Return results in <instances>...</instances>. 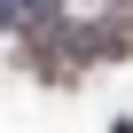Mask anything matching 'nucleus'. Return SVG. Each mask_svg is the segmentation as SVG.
<instances>
[{"mask_svg":"<svg viewBox=\"0 0 133 133\" xmlns=\"http://www.w3.org/2000/svg\"><path fill=\"white\" fill-rule=\"evenodd\" d=\"M8 24H16V8H0V31H8Z\"/></svg>","mask_w":133,"mask_h":133,"instance_id":"f03ea898","label":"nucleus"},{"mask_svg":"<svg viewBox=\"0 0 133 133\" xmlns=\"http://www.w3.org/2000/svg\"><path fill=\"white\" fill-rule=\"evenodd\" d=\"M71 39H78L86 63H125V55H133V16L117 8V16H102V24H71Z\"/></svg>","mask_w":133,"mask_h":133,"instance_id":"f257e3e1","label":"nucleus"}]
</instances>
